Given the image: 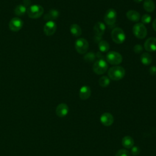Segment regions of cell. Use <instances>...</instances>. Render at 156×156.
<instances>
[{"instance_id":"cell-1","label":"cell","mask_w":156,"mask_h":156,"mask_svg":"<svg viewBox=\"0 0 156 156\" xmlns=\"http://www.w3.org/2000/svg\"><path fill=\"white\" fill-rule=\"evenodd\" d=\"M126 74L125 69L120 66H113L108 71V77L113 80H119L122 79Z\"/></svg>"},{"instance_id":"cell-2","label":"cell","mask_w":156,"mask_h":156,"mask_svg":"<svg viewBox=\"0 0 156 156\" xmlns=\"http://www.w3.org/2000/svg\"><path fill=\"white\" fill-rule=\"evenodd\" d=\"M43 7L38 4L30 5L27 9V13L28 16L32 19H37L40 18L43 14Z\"/></svg>"},{"instance_id":"cell-3","label":"cell","mask_w":156,"mask_h":156,"mask_svg":"<svg viewBox=\"0 0 156 156\" xmlns=\"http://www.w3.org/2000/svg\"><path fill=\"white\" fill-rule=\"evenodd\" d=\"M111 37L115 43L121 44L126 40V34L121 28L115 27L112 31Z\"/></svg>"},{"instance_id":"cell-4","label":"cell","mask_w":156,"mask_h":156,"mask_svg":"<svg viewBox=\"0 0 156 156\" xmlns=\"http://www.w3.org/2000/svg\"><path fill=\"white\" fill-rule=\"evenodd\" d=\"M133 34L139 39H143L147 35V29L142 23H136L132 29Z\"/></svg>"},{"instance_id":"cell-5","label":"cell","mask_w":156,"mask_h":156,"mask_svg":"<svg viewBox=\"0 0 156 156\" xmlns=\"http://www.w3.org/2000/svg\"><path fill=\"white\" fill-rule=\"evenodd\" d=\"M108 69V64L104 59H99L96 60L93 66V70L94 73L97 74H104Z\"/></svg>"},{"instance_id":"cell-6","label":"cell","mask_w":156,"mask_h":156,"mask_svg":"<svg viewBox=\"0 0 156 156\" xmlns=\"http://www.w3.org/2000/svg\"><path fill=\"white\" fill-rule=\"evenodd\" d=\"M106 60L111 65H118L122 62V57L118 52L110 51L106 55Z\"/></svg>"},{"instance_id":"cell-7","label":"cell","mask_w":156,"mask_h":156,"mask_svg":"<svg viewBox=\"0 0 156 156\" xmlns=\"http://www.w3.org/2000/svg\"><path fill=\"white\" fill-rule=\"evenodd\" d=\"M88 48L89 43L85 38H78L75 41V49L79 54H83L86 53L88 49Z\"/></svg>"},{"instance_id":"cell-8","label":"cell","mask_w":156,"mask_h":156,"mask_svg":"<svg viewBox=\"0 0 156 156\" xmlns=\"http://www.w3.org/2000/svg\"><path fill=\"white\" fill-rule=\"evenodd\" d=\"M116 17L117 13L116 10L113 9H109L105 13L104 20L105 23L108 26H112L115 23Z\"/></svg>"},{"instance_id":"cell-9","label":"cell","mask_w":156,"mask_h":156,"mask_svg":"<svg viewBox=\"0 0 156 156\" xmlns=\"http://www.w3.org/2000/svg\"><path fill=\"white\" fill-rule=\"evenodd\" d=\"M23 26V20L18 17H14L11 19L9 23V29L13 32H18Z\"/></svg>"},{"instance_id":"cell-10","label":"cell","mask_w":156,"mask_h":156,"mask_svg":"<svg viewBox=\"0 0 156 156\" xmlns=\"http://www.w3.org/2000/svg\"><path fill=\"white\" fill-rule=\"evenodd\" d=\"M56 29L57 24L54 21H47L43 27V32L47 36L52 35L55 32Z\"/></svg>"},{"instance_id":"cell-11","label":"cell","mask_w":156,"mask_h":156,"mask_svg":"<svg viewBox=\"0 0 156 156\" xmlns=\"http://www.w3.org/2000/svg\"><path fill=\"white\" fill-rule=\"evenodd\" d=\"M100 121L105 127L110 126L114 122V117L110 113H103L100 116Z\"/></svg>"},{"instance_id":"cell-12","label":"cell","mask_w":156,"mask_h":156,"mask_svg":"<svg viewBox=\"0 0 156 156\" xmlns=\"http://www.w3.org/2000/svg\"><path fill=\"white\" fill-rule=\"evenodd\" d=\"M69 112V107L67 104L65 103H61L58 104L55 109L56 115L60 117L63 118L68 115Z\"/></svg>"},{"instance_id":"cell-13","label":"cell","mask_w":156,"mask_h":156,"mask_svg":"<svg viewBox=\"0 0 156 156\" xmlns=\"http://www.w3.org/2000/svg\"><path fill=\"white\" fill-rule=\"evenodd\" d=\"M144 48L148 52L156 51V38L150 37L147 38L144 43Z\"/></svg>"},{"instance_id":"cell-14","label":"cell","mask_w":156,"mask_h":156,"mask_svg":"<svg viewBox=\"0 0 156 156\" xmlns=\"http://www.w3.org/2000/svg\"><path fill=\"white\" fill-rule=\"evenodd\" d=\"M93 30L95 33L96 37L101 38V37L104 35V34L105 32V26L104 23H103L102 22L98 21L94 24Z\"/></svg>"},{"instance_id":"cell-15","label":"cell","mask_w":156,"mask_h":156,"mask_svg":"<svg viewBox=\"0 0 156 156\" xmlns=\"http://www.w3.org/2000/svg\"><path fill=\"white\" fill-rule=\"evenodd\" d=\"M91 96V89L87 85L82 87L79 90V97L82 100H87Z\"/></svg>"},{"instance_id":"cell-16","label":"cell","mask_w":156,"mask_h":156,"mask_svg":"<svg viewBox=\"0 0 156 156\" xmlns=\"http://www.w3.org/2000/svg\"><path fill=\"white\" fill-rule=\"evenodd\" d=\"M59 16V12L55 9H51L44 15V20L46 21H53L56 20Z\"/></svg>"},{"instance_id":"cell-17","label":"cell","mask_w":156,"mask_h":156,"mask_svg":"<svg viewBox=\"0 0 156 156\" xmlns=\"http://www.w3.org/2000/svg\"><path fill=\"white\" fill-rule=\"evenodd\" d=\"M126 16L127 19L133 22H138L140 19V13L137 11L133 10L127 11L126 13Z\"/></svg>"},{"instance_id":"cell-18","label":"cell","mask_w":156,"mask_h":156,"mask_svg":"<svg viewBox=\"0 0 156 156\" xmlns=\"http://www.w3.org/2000/svg\"><path fill=\"white\" fill-rule=\"evenodd\" d=\"M122 145L126 149H131L134 145V140L130 136L127 135L122 139Z\"/></svg>"},{"instance_id":"cell-19","label":"cell","mask_w":156,"mask_h":156,"mask_svg":"<svg viewBox=\"0 0 156 156\" xmlns=\"http://www.w3.org/2000/svg\"><path fill=\"white\" fill-rule=\"evenodd\" d=\"M140 60H141L142 64L147 66V65H150L152 63V57L151 55V54H149V53L144 52L140 56Z\"/></svg>"},{"instance_id":"cell-20","label":"cell","mask_w":156,"mask_h":156,"mask_svg":"<svg viewBox=\"0 0 156 156\" xmlns=\"http://www.w3.org/2000/svg\"><path fill=\"white\" fill-rule=\"evenodd\" d=\"M143 8L147 12H152L155 9V5L152 0H144Z\"/></svg>"},{"instance_id":"cell-21","label":"cell","mask_w":156,"mask_h":156,"mask_svg":"<svg viewBox=\"0 0 156 156\" xmlns=\"http://www.w3.org/2000/svg\"><path fill=\"white\" fill-rule=\"evenodd\" d=\"M70 32L71 34L76 37H78L82 34V29L77 24H73L70 26Z\"/></svg>"},{"instance_id":"cell-22","label":"cell","mask_w":156,"mask_h":156,"mask_svg":"<svg viewBox=\"0 0 156 156\" xmlns=\"http://www.w3.org/2000/svg\"><path fill=\"white\" fill-rule=\"evenodd\" d=\"M27 12V8L23 4L18 5L14 9V13L17 16H23Z\"/></svg>"},{"instance_id":"cell-23","label":"cell","mask_w":156,"mask_h":156,"mask_svg":"<svg viewBox=\"0 0 156 156\" xmlns=\"http://www.w3.org/2000/svg\"><path fill=\"white\" fill-rule=\"evenodd\" d=\"M98 48L101 52H106L109 50L110 44L105 40H101L98 43Z\"/></svg>"},{"instance_id":"cell-24","label":"cell","mask_w":156,"mask_h":156,"mask_svg":"<svg viewBox=\"0 0 156 156\" xmlns=\"http://www.w3.org/2000/svg\"><path fill=\"white\" fill-rule=\"evenodd\" d=\"M110 79L108 77L105 76H102L99 79V85L101 87H103V88L108 87V85L110 84Z\"/></svg>"},{"instance_id":"cell-25","label":"cell","mask_w":156,"mask_h":156,"mask_svg":"<svg viewBox=\"0 0 156 156\" xmlns=\"http://www.w3.org/2000/svg\"><path fill=\"white\" fill-rule=\"evenodd\" d=\"M84 60L86 61V62H92L95 59V55L93 52H89L88 54H87L84 57H83Z\"/></svg>"},{"instance_id":"cell-26","label":"cell","mask_w":156,"mask_h":156,"mask_svg":"<svg viewBox=\"0 0 156 156\" xmlns=\"http://www.w3.org/2000/svg\"><path fill=\"white\" fill-rule=\"evenodd\" d=\"M115 156H130V153L127 149H121L116 152Z\"/></svg>"},{"instance_id":"cell-27","label":"cell","mask_w":156,"mask_h":156,"mask_svg":"<svg viewBox=\"0 0 156 156\" xmlns=\"http://www.w3.org/2000/svg\"><path fill=\"white\" fill-rule=\"evenodd\" d=\"M141 20L143 24H149L150 22H151L152 18L149 14H144L142 16Z\"/></svg>"},{"instance_id":"cell-28","label":"cell","mask_w":156,"mask_h":156,"mask_svg":"<svg viewBox=\"0 0 156 156\" xmlns=\"http://www.w3.org/2000/svg\"><path fill=\"white\" fill-rule=\"evenodd\" d=\"M131 153L133 155H137L140 153V149L137 146H133L131 148Z\"/></svg>"},{"instance_id":"cell-29","label":"cell","mask_w":156,"mask_h":156,"mask_svg":"<svg viewBox=\"0 0 156 156\" xmlns=\"http://www.w3.org/2000/svg\"><path fill=\"white\" fill-rule=\"evenodd\" d=\"M143 49V46L139 44L135 45V46L133 47V51L136 54H140L141 52H142Z\"/></svg>"},{"instance_id":"cell-30","label":"cell","mask_w":156,"mask_h":156,"mask_svg":"<svg viewBox=\"0 0 156 156\" xmlns=\"http://www.w3.org/2000/svg\"><path fill=\"white\" fill-rule=\"evenodd\" d=\"M149 73L151 75L154 76L156 74V66H152L149 68Z\"/></svg>"},{"instance_id":"cell-31","label":"cell","mask_w":156,"mask_h":156,"mask_svg":"<svg viewBox=\"0 0 156 156\" xmlns=\"http://www.w3.org/2000/svg\"><path fill=\"white\" fill-rule=\"evenodd\" d=\"M30 3H31L30 0H23V5H24L27 8V7L30 6Z\"/></svg>"},{"instance_id":"cell-32","label":"cell","mask_w":156,"mask_h":156,"mask_svg":"<svg viewBox=\"0 0 156 156\" xmlns=\"http://www.w3.org/2000/svg\"><path fill=\"white\" fill-rule=\"evenodd\" d=\"M152 27H153L154 30L156 32V18L152 22Z\"/></svg>"},{"instance_id":"cell-33","label":"cell","mask_w":156,"mask_h":156,"mask_svg":"<svg viewBox=\"0 0 156 156\" xmlns=\"http://www.w3.org/2000/svg\"><path fill=\"white\" fill-rule=\"evenodd\" d=\"M135 2H136V3H140L141 2H142L143 0H133Z\"/></svg>"}]
</instances>
